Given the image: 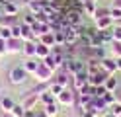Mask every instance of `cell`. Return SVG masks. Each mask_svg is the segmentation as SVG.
Returning <instances> with one entry per match:
<instances>
[{
  "label": "cell",
  "instance_id": "obj_42",
  "mask_svg": "<svg viewBox=\"0 0 121 117\" xmlns=\"http://www.w3.org/2000/svg\"><path fill=\"white\" fill-rule=\"evenodd\" d=\"M0 16H2V6H0Z\"/></svg>",
  "mask_w": 121,
  "mask_h": 117
},
{
  "label": "cell",
  "instance_id": "obj_13",
  "mask_svg": "<svg viewBox=\"0 0 121 117\" xmlns=\"http://www.w3.org/2000/svg\"><path fill=\"white\" fill-rule=\"evenodd\" d=\"M98 72H102L100 61L98 59H86V74L92 76V74H98Z\"/></svg>",
  "mask_w": 121,
  "mask_h": 117
},
{
  "label": "cell",
  "instance_id": "obj_39",
  "mask_svg": "<svg viewBox=\"0 0 121 117\" xmlns=\"http://www.w3.org/2000/svg\"><path fill=\"white\" fill-rule=\"evenodd\" d=\"M115 62H117V72H121V57H117Z\"/></svg>",
  "mask_w": 121,
  "mask_h": 117
},
{
  "label": "cell",
  "instance_id": "obj_26",
  "mask_svg": "<svg viewBox=\"0 0 121 117\" xmlns=\"http://www.w3.org/2000/svg\"><path fill=\"white\" fill-rule=\"evenodd\" d=\"M10 115H12V117H26V109H24V105H22V104H16V105L12 107Z\"/></svg>",
  "mask_w": 121,
  "mask_h": 117
},
{
  "label": "cell",
  "instance_id": "obj_36",
  "mask_svg": "<svg viewBox=\"0 0 121 117\" xmlns=\"http://www.w3.org/2000/svg\"><path fill=\"white\" fill-rule=\"evenodd\" d=\"M49 90H51L53 94H55V96H59V94L63 92L65 88H63V86H60V84H57V82H51V84H49Z\"/></svg>",
  "mask_w": 121,
  "mask_h": 117
},
{
  "label": "cell",
  "instance_id": "obj_33",
  "mask_svg": "<svg viewBox=\"0 0 121 117\" xmlns=\"http://www.w3.org/2000/svg\"><path fill=\"white\" fill-rule=\"evenodd\" d=\"M10 29H12V37L22 39V22H16V23H14V26H12Z\"/></svg>",
  "mask_w": 121,
  "mask_h": 117
},
{
  "label": "cell",
  "instance_id": "obj_5",
  "mask_svg": "<svg viewBox=\"0 0 121 117\" xmlns=\"http://www.w3.org/2000/svg\"><path fill=\"white\" fill-rule=\"evenodd\" d=\"M22 105H24L26 111H31V109L39 107L41 105L39 104V94H31V92L24 94V96H22Z\"/></svg>",
  "mask_w": 121,
  "mask_h": 117
},
{
  "label": "cell",
  "instance_id": "obj_32",
  "mask_svg": "<svg viewBox=\"0 0 121 117\" xmlns=\"http://www.w3.org/2000/svg\"><path fill=\"white\" fill-rule=\"evenodd\" d=\"M109 53H111V57H121V43L119 41H113L111 43V49H109Z\"/></svg>",
  "mask_w": 121,
  "mask_h": 117
},
{
  "label": "cell",
  "instance_id": "obj_11",
  "mask_svg": "<svg viewBox=\"0 0 121 117\" xmlns=\"http://www.w3.org/2000/svg\"><path fill=\"white\" fill-rule=\"evenodd\" d=\"M113 23H115V22H113L109 16H100V18L94 20V27H96L98 31H104V29H111Z\"/></svg>",
  "mask_w": 121,
  "mask_h": 117
},
{
  "label": "cell",
  "instance_id": "obj_27",
  "mask_svg": "<svg viewBox=\"0 0 121 117\" xmlns=\"http://www.w3.org/2000/svg\"><path fill=\"white\" fill-rule=\"evenodd\" d=\"M53 33H55V43H57V47H65V45H66L65 31H53Z\"/></svg>",
  "mask_w": 121,
  "mask_h": 117
},
{
  "label": "cell",
  "instance_id": "obj_18",
  "mask_svg": "<svg viewBox=\"0 0 121 117\" xmlns=\"http://www.w3.org/2000/svg\"><path fill=\"white\" fill-rule=\"evenodd\" d=\"M51 47H47V45H43V43H37V47H35V59H39V61H43V59H47L49 55H51Z\"/></svg>",
  "mask_w": 121,
  "mask_h": 117
},
{
  "label": "cell",
  "instance_id": "obj_2",
  "mask_svg": "<svg viewBox=\"0 0 121 117\" xmlns=\"http://www.w3.org/2000/svg\"><path fill=\"white\" fill-rule=\"evenodd\" d=\"M33 78H35V82H39V84H51L55 80V72H53L43 61H39V66H37Z\"/></svg>",
  "mask_w": 121,
  "mask_h": 117
},
{
  "label": "cell",
  "instance_id": "obj_44",
  "mask_svg": "<svg viewBox=\"0 0 121 117\" xmlns=\"http://www.w3.org/2000/svg\"><path fill=\"white\" fill-rule=\"evenodd\" d=\"M27 2H29V0H27Z\"/></svg>",
  "mask_w": 121,
  "mask_h": 117
},
{
  "label": "cell",
  "instance_id": "obj_4",
  "mask_svg": "<svg viewBox=\"0 0 121 117\" xmlns=\"http://www.w3.org/2000/svg\"><path fill=\"white\" fill-rule=\"evenodd\" d=\"M65 39H66V45H65V47L78 45V43H80V27H76V26H66V27H65Z\"/></svg>",
  "mask_w": 121,
  "mask_h": 117
},
{
  "label": "cell",
  "instance_id": "obj_38",
  "mask_svg": "<svg viewBox=\"0 0 121 117\" xmlns=\"http://www.w3.org/2000/svg\"><path fill=\"white\" fill-rule=\"evenodd\" d=\"M109 6H113V8H119L121 10V0H111V4Z\"/></svg>",
  "mask_w": 121,
  "mask_h": 117
},
{
  "label": "cell",
  "instance_id": "obj_17",
  "mask_svg": "<svg viewBox=\"0 0 121 117\" xmlns=\"http://www.w3.org/2000/svg\"><path fill=\"white\" fill-rule=\"evenodd\" d=\"M35 47H37L35 41H24V49H22V53H24L26 59H35Z\"/></svg>",
  "mask_w": 121,
  "mask_h": 117
},
{
  "label": "cell",
  "instance_id": "obj_16",
  "mask_svg": "<svg viewBox=\"0 0 121 117\" xmlns=\"http://www.w3.org/2000/svg\"><path fill=\"white\" fill-rule=\"evenodd\" d=\"M43 111H45V115H47V117H59V113H60L59 101H53V104L43 105Z\"/></svg>",
  "mask_w": 121,
  "mask_h": 117
},
{
  "label": "cell",
  "instance_id": "obj_40",
  "mask_svg": "<svg viewBox=\"0 0 121 117\" xmlns=\"http://www.w3.org/2000/svg\"><path fill=\"white\" fill-rule=\"evenodd\" d=\"M0 117H12L10 113H2V115H0Z\"/></svg>",
  "mask_w": 121,
  "mask_h": 117
},
{
  "label": "cell",
  "instance_id": "obj_19",
  "mask_svg": "<svg viewBox=\"0 0 121 117\" xmlns=\"http://www.w3.org/2000/svg\"><path fill=\"white\" fill-rule=\"evenodd\" d=\"M53 101H57V96H55V94H53L49 88H47V90H43V92L39 94V104H41V105L53 104Z\"/></svg>",
  "mask_w": 121,
  "mask_h": 117
},
{
  "label": "cell",
  "instance_id": "obj_28",
  "mask_svg": "<svg viewBox=\"0 0 121 117\" xmlns=\"http://www.w3.org/2000/svg\"><path fill=\"white\" fill-rule=\"evenodd\" d=\"M22 22H24V23H27V26H35V23H37V14H31V12H27L26 16H24V20H22Z\"/></svg>",
  "mask_w": 121,
  "mask_h": 117
},
{
  "label": "cell",
  "instance_id": "obj_6",
  "mask_svg": "<svg viewBox=\"0 0 121 117\" xmlns=\"http://www.w3.org/2000/svg\"><path fill=\"white\" fill-rule=\"evenodd\" d=\"M88 84V74H86V70L84 72H78V74H72V84H70V88L74 92H82V88Z\"/></svg>",
  "mask_w": 121,
  "mask_h": 117
},
{
  "label": "cell",
  "instance_id": "obj_29",
  "mask_svg": "<svg viewBox=\"0 0 121 117\" xmlns=\"http://www.w3.org/2000/svg\"><path fill=\"white\" fill-rule=\"evenodd\" d=\"M109 18L115 22V23H119V22H121V10H119V8L109 6Z\"/></svg>",
  "mask_w": 121,
  "mask_h": 117
},
{
  "label": "cell",
  "instance_id": "obj_20",
  "mask_svg": "<svg viewBox=\"0 0 121 117\" xmlns=\"http://www.w3.org/2000/svg\"><path fill=\"white\" fill-rule=\"evenodd\" d=\"M96 12H98V4L96 0H88V2H84V16L86 18H96Z\"/></svg>",
  "mask_w": 121,
  "mask_h": 117
},
{
  "label": "cell",
  "instance_id": "obj_30",
  "mask_svg": "<svg viewBox=\"0 0 121 117\" xmlns=\"http://www.w3.org/2000/svg\"><path fill=\"white\" fill-rule=\"evenodd\" d=\"M109 113L113 117H121V100H117L113 105H109Z\"/></svg>",
  "mask_w": 121,
  "mask_h": 117
},
{
  "label": "cell",
  "instance_id": "obj_31",
  "mask_svg": "<svg viewBox=\"0 0 121 117\" xmlns=\"http://www.w3.org/2000/svg\"><path fill=\"white\" fill-rule=\"evenodd\" d=\"M111 35H113V41H119L121 43V23H113Z\"/></svg>",
  "mask_w": 121,
  "mask_h": 117
},
{
  "label": "cell",
  "instance_id": "obj_10",
  "mask_svg": "<svg viewBox=\"0 0 121 117\" xmlns=\"http://www.w3.org/2000/svg\"><path fill=\"white\" fill-rule=\"evenodd\" d=\"M22 49H24V41L22 39L12 37V39L6 41V51H8V55H18V53H22Z\"/></svg>",
  "mask_w": 121,
  "mask_h": 117
},
{
  "label": "cell",
  "instance_id": "obj_24",
  "mask_svg": "<svg viewBox=\"0 0 121 117\" xmlns=\"http://www.w3.org/2000/svg\"><path fill=\"white\" fill-rule=\"evenodd\" d=\"M102 100H104L108 105H113V104H115V101L119 100V94H117V92H105Z\"/></svg>",
  "mask_w": 121,
  "mask_h": 117
},
{
  "label": "cell",
  "instance_id": "obj_41",
  "mask_svg": "<svg viewBox=\"0 0 121 117\" xmlns=\"http://www.w3.org/2000/svg\"><path fill=\"white\" fill-rule=\"evenodd\" d=\"M70 117H80V115H78V113H74V115H70Z\"/></svg>",
  "mask_w": 121,
  "mask_h": 117
},
{
  "label": "cell",
  "instance_id": "obj_43",
  "mask_svg": "<svg viewBox=\"0 0 121 117\" xmlns=\"http://www.w3.org/2000/svg\"><path fill=\"white\" fill-rule=\"evenodd\" d=\"M0 98H2V90H0Z\"/></svg>",
  "mask_w": 121,
  "mask_h": 117
},
{
  "label": "cell",
  "instance_id": "obj_7",
  "mask_svg": "<svg viewBox=\"0 0 121 117\" xmlns=\"http://www.w3.org/2000/svg\"><path fill=\"white\" fill-rule=\"evenodd\" d=\"M53 82L60 84L63 88H70V84H72V74L66 72L65 68H60V70H57V72H55V80H53Z\"/></svg>",
  "mask_w": 121,
  "mask_h": 117
},
{
  "label": "cell",
  "instance_id": "obj_8",
  "mask_svg": "<svg viewBox=\"0 0 121 117\" xmlns=\"http://www.w3.org/2000/svg\"><path fill=\"white\" fill-rule=\"evenodd\" d=\"M100 66L105 74H117V62H115V57H105L100 61Z\"/></svg>",
  "mask_w": 121,
  "mask_h": 117
},
{
  "label": "cell",
  "instance_id": "obj_21",
  "mask_svg": "<svg viewBox=\"0 0 121 117\" xmlns=\"http://www.w3.org/2000/svg\"><path fill=\"white\" fill-rule=\"evenodd\" d=\"M26 8H27V12H31V14H39V12H43L41 0H29V2L26 4Z\"/></svg>",
  "mask_w": 121,
  "mask_h": 117
},
{
  "label": "cell",
  "instance_id": "obj_23",
  "mask_svg": "<svg viewBox=\"0 0 121 117\" xmlns=\"http://www.w3.org/2000/svg\"><path fill=\"white\" fill-rule=\"evenodd\" d=\"M14 23H16V18H14V16H6V14L0 16V27H12Z\"/></svg>",
  "mask_w": 121,
  "mask_h": 117
},
{
  "label": "cell",
  "instance_id": "obj_22",
  "mask_svg": "<svg viewBox=\"0 0 121 117\" xmlns=\"http://www.w3.org/2000/svg\"><path fill=\"white\" fill-rule=\"evenodd\" d=\"M39 43H43V45H47V47H51V49H55L57 47V43H55V33H45V35H41L39 37Z\"/></svg>",
  "mask_w": 121,
  "mask_h": 117
},
{
  "label": "cell",
  "instance_id": "obj_25",
  "mask_svg": "<svg viewBox=\"0 0 121 117\" xmlns=\"http://www.w3.org/2000/svg\"><path fill=\"white\" fill-rule=\"evenodd\" d=\"M100 37H102V43H104V45H111V43H113L111 29H104V31H100Z\"/></svg>",
  "mask_w": 121,
  "mask_h": 117
},
{
  "label": "cell",
  "instance_id": "obj_37",
  "mask_svg": "<svg viewBox=\"0 0 121 117\" xmlns=\"http://www.w3.org/2000/svg\"><path fill=\"white\" fill-rule=\"evenodd\" d=\"M8 51H6V41L4 39H0V57H6Z\"/></svg>",
  "mask_w": 121,
  "mask_h": 117
},
{
  "label": "cell",
  "instance_id": "obj_15",
  "mask_svg": "<svg viewBox=\"0 0 121 117\" xmlns=\"http://www.w3.org/2000/svg\"><path fill=\"white\" fill-rule=\"evenodd\" d=\"M14 105H16V100L14 98H10V96H2L0 98V109H2V113H10Z\"/></svg>",
  "mask_w": 121,
  "mask_h": 117
},
{
  "label": "cell",
  "instance_id": "obj_12",
  "mask_svg": "<svg viewBox=\"0 0 121 117\" xmlns=\"http://www.w3.org/2000/svg\"><path fill=\"white\" fill-rule=\"evenodd\" d=\"M119 80L121 78H117L115 74H109L108 78H105V82H104V88L108 92H117L119 90Z\"/></svg>",
  "mask_w": 121,
  "mask_h": 117
},
{
  "label": "cell",
  "instance_id": "obj_34",
  "mask_svg": "<svg viewBox=\"0 0 121 117\" xmlns=\"http://www.w3.org/2000/svg\"><path fill=\"white\" fill-rule=\"evenodd\" d=\"M78 115H80V117H98V115H96V111H94L92 107H84V109H80Z\"/></svg>",
  "mask_w": 121,
  "mask_h": 117
},
{
  "label": "cell",
  "instance_id": "obj_14",
  "mask_svg": "<svg viewBox=\"0 0 121 117\" xmlns=\"http://www.w3.org/2000/svg\"><path fill=\"white\" fill-rule=\"evenodd\" d=\"M22 66L26 68V72H27L29 76H33L35 70H37V66H39V59H24Z\"/></svg>",
  "mask_w": 121,
  "mask_h": 117
},
{
  "label": "cell",
  "instance_id": "obj_1",
  "mask_svg": "<svg viewBox=\"0 0 121 117\" xmlns=\"http://www.w3.org/2000/svg\"><path fill=\"white\" fill-rule=\"evenodd\" d=\"M27 78H29V74L26 72V68L22 66V65L12 66L10 72H8V82H10L12 86H24V84L27 82Z\"/></svg>",
  "mask_w": 121,
  "mask_h": 117
},
{
  "label": "cell",
  "instance_id": "obj_9",
  "mask_svg": "<svg viewBox=\"0 0 121 117\" xmlns=\"http://www.w3.org/2000/svg\"><path fill=\"white\" fill-rule=\"evenodd\" d=\"M2 6V14H6V16H20V12H22V4L20 2H2L0 4Z\"/></svg>",
  "mask_w": 121,
  "mask_h": 117
},
{
  "label": "cell",
  "instance_id": "obj_35",
  "mask_svg": "<svg viewBox=\"0 0 121 117\" xmlns=\"http://www.w3.org/2000/svg\"><path fill=\"white\" fill-rule=\"evenodd\" d=\"M0 39H4V41L12 39V29L10 27H0Z\"/></svg>",
  "mask_w": 121,
  "mask_h": 117
},
{
  "label": "cell",
  "instance_id": "obj_3",
  "mask_svg": "<svg viewBox=\"0 0 121 117\" xmlns=\"http://www.w3.org/2000/svg\"><path fill=\"white\" fill-rule=\"evenodd\" d=\"M74 98H76V92H74L72 88H65V90L57 96V101H59L60 107H72Z\"/></svg>",
  "mask_w": 121,
  "mask_h": 117
}]
</instances>
